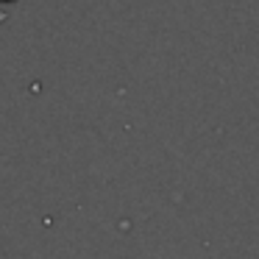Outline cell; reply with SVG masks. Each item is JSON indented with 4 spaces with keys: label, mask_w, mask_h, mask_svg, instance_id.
I'll return each instance as SVG.
<instances>
[{
    "label": "cell",
    "mask_w": 259,
    "mask_h": 259,
    "mask_svg": "<svg viewBox=\"0 0 259 259\" xmlns=\"http://www.w3.org/2000/svg\"><path fill=\"white\" fill-rule=\"evenodd\" d=\"M0 3H14V0H0Z\"/></svg>",
    "instance_id": "1"
}]
</instances>
